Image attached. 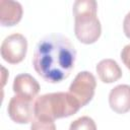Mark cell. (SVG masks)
Listing matches in <instances>:
<instances>
[{
  "label": "cell",
  "instance_id": "1",
  "mask_svg": "<svg viewBox=\"0 0 130 130\" xmlns=\"http://www.w3.org/2000/svg\"><path fill=\"white\" fill-rule=\"evenodd\" d=\"M76 51L70 40L58 34L44 37L36 46L32 65L47 82L58 83L66 79L74 68Z\"/></svg>",
  "mask_w": 130,
  "mask_h": 130
},
{
  "label": "cell",
  "instance_id": "2",
  "mask_svg": "<svg viewBox=\"0 0 130 130\" xmlns=\"http://www.w3.org/2000/svg\"><path fill=\"white\" fill-rule=\"evenodd\" d=\"M96 11L98 4L94 0H76L73 4L75 36L83 44H93L101 36L102 26Z\"/></svg>",
  "mask_w": 130,
  "mask_h": 130
},
{
  "label": "cell",
  "instance_id": "3",
  "mask_svg": "<svg viewBox=\"0 0 130 130\" xmlns=\"http://www.w3.org/2000/svg\"><path fill=\"white\" fill-rule=\"evenodd\" d=\"M81 108L69 92H52L40 95L35 101V117L55 121L76 114Z\"/></svg>",
  "mask_w": 130,
  "mask_h": 130
},
{
  "label": "cell",
  "instance_id": "4",
  "mask_svg": "<svg viewBox=\"0 0 130 130\" xmlns=\"http://www.w3.org/2000/svg\"><path fill=\"white\" fill-rule=\"evenodd\" d=\"M95 87L96 81L93 74L88 71H81L71 82L68 92L78 101L81 107H84L92 100Z\"/></svg>",
  "mask_w": 130,
  "mask_h": 130
},
{
  "label": "cell",
  "instance_id": "5",
  "mask_svg": "<svg viewBox=\"0 0 130 130\" xmlns=\"http://www.w3.org/2000/svg\"><path fill=\"white\" fill-rule=\"evenodd\" d=\"M27 41L21 34H12L1 44V57L10 64L20 63L26 55Z\"/></svg>",
  "mask_w": 130,
  "mask_h": 130
},
{
  "label": "cell",
  "instance_id": "6",
  "mask_svg": "<svg viewBox=\"0 0 130 130\" xmlns=\"http://www.w3.org/2000/svg\"><path fill=\"white\" fill-rule=\"evenodd\" d=\"M10 119L18 124H26L35 118V101L15 94L9 101L7 108Z\"/></svg>",
  "mask_w": 130,
  "mask_h": 130
},
{
  "label": "cell",
  "instance_id": "7",
  "mask_svg": "<svg viewBox=\"0 0 130 130\" xmlns=\"http://www.w3.org/2000/svg\"><path fill=\"white\" fill-rule=\"evenodd\" d=\"M111 109L118 114H125L130 111V85L119 84L112 88L109 94Z\"/></svg>",
  "mask_w": 130,
  "mask_h": 130
},
{
  "label": "cell",
  "instance_id": "8",
  "mask_svg": "<svg viewBox=\"0 0 130 130\" xmlns=\"http://www.w3.org/2000/svg\"><path fill=\"white\" fill-rule=\"evenodd\" d=\"M13 91L17 95L34 100L40 91V84L31 75L21 73L13 80Z\"/></svg>",
  "mask_w": 130,
  "mask_h": 130
},
{
  "label": "cell",
  "instance_id": "9",
  "mask_svg": "<svg viewBox=\"0 0 130 130\" xmlns=\"http://www.w3.org/2000/svg\"><path fill=\"white\" fill-rule=\"evenodd\" d=\"M22 6L17 1L0 0V23L3 26H12L20 21Z\"/></svg>",
  "mask_w": 130,
  "mask_h": 130
},
{
  "label": "cell",
  "instance_id": "10",
  "mask_svg": "<svg viewBox=\"0 0 130 130\" xmlns=\"http://www.w3.org/2000/svg\"><path fill=\"white\" fill-rule=\"evenodd\" d=\"M100 79L105 83H112L119 80L122 76V70L118 63L113 59H104L95 67Z\"/></svg>",
  "mask_w": 130,
  "mask_h": 130
},
{
  "label": "cell",
  "instance_id": "11",
  "mask_svg": "<svg viewBox=\"0 0 130 130\" xmlns=\"http://www.w3.org/2000/svg\"><path fill=\"white\" fill-rule=\"evenodd\" d=\"M69 130H96V125L90 117L83 116L74 120L70 124Z\"/></svg>",
  "mask_w": 130,
  "mask_h": 130
},
{
  "label": "cell",
  "instance_id": "12",
  "mask_svg": "<svg viewBox=\"0 0 130 130\" xmlns=\"http://www.w3.org/2000/svg\"><path fill=\"white\" fill-rule=\"evenodd\" d=\"M30 130H56V126L53 120L35 117L31 121Z\"/></svg>",
  "mask_w": 130,
  "mask_h": 130
},
{
  "label": "cell",
  "instance_id": "13",
  "mask_svg": "<svg viewBox=\"0 0 130 130\" xmlns=\"http://www.w3.org/2000/svg\"><path fill=\"white\" fill-rule=\"evenodd\" d=\"M121 59L124 63V65L130 70V44L126 45L121 52Z\"/></svg>",
  "mask_w": 130,
  "mask_h": 130
},
{
  "label": "cell",
  "instance_id": "14",
  "mask_svg": "<svg viewBox=\"0 0 130 130\" xmlns=\"http://www.w3.org/2000/svg\"><path fill=\"white\" fill-rule=\"evenodd\" d=\"M123 29H124V34L125 36L130 39V12H128L124 18L123 21Z\"/></svg>",
  "mask_w": 130,
  "mask_h": 130
}]
</instances>
